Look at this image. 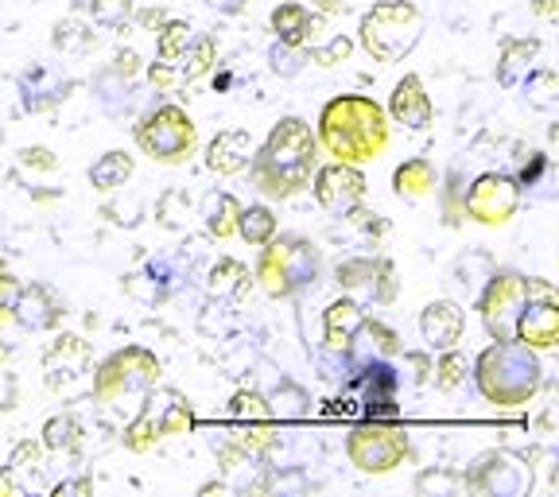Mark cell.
<instances>
[{"label":"cell","instance_id":"6da1fadb","mask_svg":"<svg viewBox=\"0 0 559 497\" xmlns=\"http://www.w3.org/2000/svg\"><path fill=\"white\" fill-rule=\"evenodd\" d=\"M314 140H319V152H326L331 159L361 167L384 156L389 140H393V121L373 97L338 94L323 105Z\"/></svg>","mask_w":559,"mask_h":497},{"label":"cell","instance_id":"7a4b0ae2","mask_svg":"<svg viewBox=\"0 0 559 497\" xmlns=\"http://www.w3.org/2000/svg\"><path fill=\"white\" fill-rule=\"evenodd\" d=\"M319 167V140L304 117H284L272 125L269 140L257 149L249 175L269 199H292L296 191L311 187V175Z\"/></svg>","mask_w":559,"mask_h":497},{"label":"cell","instance_id":"3957f363","mask_svg":"<svg viewBox=\"0 0 559 497\" xmlns=\"http://www.w3.org/2000/svg\"><path fill=\"white\" fill-rule=\"evenodd\" d=\"M471 374L478 393L498 409H521L540 393L544 384V366L536 358V350H528L516 339L493 342V346L481 350Z\"/></svg>","mask_w":559,"mask_h":497},{"label":"cell","instance_id":"277c9868","mask_svg":"<svg viewBox=\"0 0 559 497\" xmlns=\"http://www.w3.org/2000/svg\"><path fill=\"white\" fill-rule=\"evenodd\" d=\"M424 39V12L412 0H377L361 16L358 44L377 62H404Z\"/></svg>","mask_w":559,"mask_h":497},{"label":"cell","instance_id":"5b68a950","mask_svg":"<svg viewBox=\"0 0 559 497\" xmlns=\"http://www.w3.org/2000/svg\"><path fill=\"white\" fill-rule=\"evenodd\" d=\"M159 374H164V366H159V358L152 350L124 346V350H117V354H109V358L94 369L90 397H94L97 404H105V409L117 412V409H124V401H136V404L144 401L159 384Z\"/></svg>","mask_w":559,"mask_h":497},{"label":"cell","instance_id":"8992f818","mask_svg":"<svg viewBox=\"0 0 559 497\" xmlns=\"http://www.w3.org/2000/svg\"><path fill=\"white\" fill-rule=\"evenodd\" d=\"M194 428V412H191V401H187L179 389H164L156 384L140 409L132 412V419L124 424L121 431V443L124 451H152L159 439H171V436H187Z\"/></svg>","mask_w":559,"mask_h":497},{"label":"cell","instance_id":"52a82bcc","mask_svg":"<svg viewBox=\"0 0 559 497\" xmlns=\"http://www.w3.org/2000/svg\"><path fill=\"white\" fill-rule=\"evenodd\" d=\"M319 249L304 237H272L269 245H261V261H257L253 280H261V288L269 292L272 299H288L296 292L311 288L319 280Z\"/></svg>","mask_w":559,"mask_h":497},{"label":"cell","instance_id":"ba28073f","mask_svg":"<svg viewBox=\"0 0 559 497\" xmlns=\"http://www.w3.org/2000/svg\"><path fill=\"white\" fill-rule=\"evenodd\" d=\"M136 144L156 164H187L199 149V125L191 121L183 105H159L136 125Z\"/></svg>","mask_w":559,"mask_h":497},{"label":"cell","instance_id":"9c48e42d","mask_svg":"<svg viewBox=\"0 0 559 497\" xmlns=\"http://www.w3.org/2000/svg\"><path fill=\"white\" fill-rule=\"evenodd\" d=\"M412 454V439L393 419H366L346 436V459L361 474H393Z\"/></svg>","mask_w":559,"mask_h":497},{"label":"cell","instance_id":"30bf717a","mask_svg":"<svg viewBox=\"0 0 559 497\" xmlns=\"http://www.w3.org/2000/svg\"><path fill=\"white\" fill-rule=\"evenodd\" d=\"M481 311V327L489 331L493 342H509L516 334V319H521L524 304H528V276L521 272H493L481 296L474 299Z\"/></svg>","mask_w":559,"mask_h":497},{"label":"cell","instance_id":"8fae6325","mask_svg":"<svg viewBox=\"0 0 559 497\" xmlns=\"http://www.w3.org/2000/svg\"><path fill=\"white\" fill-rule=\"evenodd\" d=\"M463 489L481 497H524L533 489V466L513 451H486L466 466Z\"/></svg>","mask_w":559,"mask_h":497},{"label":"cell","instance_id":"7c38bea8","mask_svg":"<svg viewBox=\"0 0 559 497\" xmlns=\"http://www.w3.org/2000/svg\"><path fill=\"white\" fill-rule=\"evenodd\" d=\"M521 210V184L506 171H481L463 191V214L478 226H506Z\"/></svg>","mask_w":559,"mask_h":497},{"label":"cell","instance_id":"4fadbf2b","mask_svg":"<svg viewBox=\"0 0 559 497\" xmlns=\"http://www.w3.org/2000/svg\"><path fill=\"white\" fill-rule=\"evenodd\" d=\"M90 362H94V354H90L86 339H79V334H59V339L51 342V350L44 354L47 389H51V393H59V397L90 393L86 377L94 381V374H90Z\"/></svg>","mask_w":559,"mask_h":497},{"label":"cell","instance_id":"5bb4252c","mask_svg":"<svg viewBox=\"0 0 559 497\" xmlns=\"http://www.w3.org/2000/svg\"><path fill=\"white\" fill-rule=\"evenodd\" d=\"M311 187H314V202L326 214H338V218L346 210L361 206V199H366V175H361V167L338 164V159L314 167Z\"/></svg>","mask_w":559,"mask_h":497},{"label":"cell","instance_id":"9a60e30c","mask_svg":"<svg viewBox=\"0 0 559 497\" xmlns=\"http://www.w3.org/2000/svg\"><path fill=\"white\" fill-rule=\"evenodd\" d=\"M516 342H524L528 350H556L559 342V299H540L528 292L521 319H516Z\"/></svg>","mask_w":559,"mask_h":497},{"label":"cell","instance_id":"2e32d148","mask_svg":"<svg viewBox=\"0 0 559 497\" xmlns=\"http://www.w3.org/2000/svg\"><path fill=\"white\" fill-rule=\"evenodd\" d=\"M463 331H466V311H463V304H454V299H436V304H428L419 311V334H424L431 354L459 346Z\"/></svg>","mask_w":559,"mask_h":497},{"label":"cell","instance_id":"e0dca14e","mask_svg":"<svg viewBox=\"0 0 559 497\" xmlns=\"http://www.w3.org/2000/svg\"><path fill=\"white\" fill-rule=\"evenodd\" d=\"M384 114H389L393 125H404V129H412V132L431 129L436 109H431V97H428V90H424V82H419V74H404V79L396 82Z\"/></svg>","mask_w":559,"mask_h":497},{"label":"cell","instance_id":"ac0fdd59","mask_svg":"<svg viewBox=\"0 0 559 497\" xmlns=\"http://www.w3.org/2000/svg\"><path fill=\"white\" fill-rule=\"evenodd\" d=\"M253 156H257L253 132H249V129H226V132H218V137L210 140L206 167L214 175H241V171H249Z\"/></svg>","mask_w":559,"mask_h":497},{"label":"cell","instance_id":"d6986e66","mask_svg":"<svg viewBox=\"0 0 559 497\" xmlns=\"http://www.w3.org/2000/svg\"><path fill=\"white\" fill-rule=\"evenodd\" d=\"M12 315H16L32 334L55 331L62 319V304L47 284H20V296H16V304H12Z\"/></svg>","mask_w":559,"mask_h":497},{"label":"cell","instance_id":"ffe728a7","mask_svg":"<svg viewBox=\"0 0 559 497\" xmlns=\"http://www.w3.org/2000/svg\"><path fill=\"white\" fill-rule=\"evenodd\" d=\"M361 319H366V311H361L358 299H334L331 307L323 311V346L331 358H349V342H354V334H358Z\"/></svg>","mask_w":559,"mask_h":497},{"label":"cell","instance_id":"44dd1931","mask_svg":"<svg viewBox=\"0 0 559 497\" xmlns=\"http://www.w3.org/2000/svg\"><path fill=\"white\" fill-rule=\"evenodd\" d=\"M498 272V261L486 253V249H466L459 261L451 264V288L459 292V296L466 299V304H474V299L481 296V288L489 284V276Z\"/></svg>","mask_w":559,"mask_h":497},{"label":"cell","instance_id":"7402d4cb","mask_svg":"<svg viewBox=\"0 0 559 497\" xmlns=\"http://www.w3.org/2000/svg\"><path fill=\"white\" fill-rule=\"evenodd\" d=\"M401 334L393 331V327H384L381 319H361L358 334H354V342H349V354L358 362H389L401 354Z\"/></svg>","mask_w":559,"mask_h":497},{"label":"cell","instance_id":"603a6c76","mask_svg":"<svg viewBox=\"0 0 559 497\" xmlns=\"http://www.w3.org/2000/svg\"><path fill=\"white\" fill-rule=\"evenodd\" d=\"M544 44L536 39V35H528V39H506L501 44V55H498V82L501 86H521L528 74L536 70V59H540Z\"/></svg>","mask_w":559,"mask_h":497},{"label":"cell","instance_id":"cb8c5ba5","mask_svg":"<svg viewBox=\"0 0 559 497\" xmlns=\"http://www.w3.org/2000/svg\"><path fill=\"white\" fill-rule=\"evenodd\" d=\"M393 191H396V199H404V202H419V199H428V194H436L439 191L436 164L424 156L404 159V164L393 171Z\"/></svg>","mask_w":559,"mask_h":497},{"label":"cell","instance_id":"d4e9b609","mask_svg":"<svg viewBox=\"0 0 559 497\" xmlns=\"http://www.w3.org/2000/svg\"><path fill=\"white\" fill-rule=\"evenodd\" d=\"M199 218H202V226H206L210 237H218V241H229V237L237 234L241 202H237L229 191H206V194H202Z\"/></svg>","mask_w":559,"mask_h":497},{"label":"cell","instance_id":"484cf974","mask_svg":"<svg viewBox=\"0 0 559 497\" xmlns=\"http://www.w3.org/2000/svg\"><path fill=\"white\" fill-rule=\"evenodd\" d=\"M249 288H253V272L245 269L241 261H234V257H222V261L206 272V292H210V299H218V304L241 299Z\"/></svg>","mask_w":559,"mask_h":497},{"label":"cell","instance_id":"4316f807","mask_svg":"<svg viewBox=\"0 0 559 497\" xmlns=\"http://www.w3.org/2000/svg\"><path fill=\"white\" fill-rule=\"evenodd\" d=\"M132 171H136V159H132L129 152L114 149V152H105V156H97V164L90 167V187L102 194H114L129 184Z\"/></svg>","mask_w":559,"mask_h":497},{"label":"cell","instance_id":"83f0119b","mask_svg":"<svg viewBox=\"0 0 559 497\" xmlns=\"http://www.w3.org/2000/svg\"><path fill=\"white\" fill-rule=\"evenodd\" d=\"M269 24H272V32H276L280 44L304 47L307 32H311V12H307V4H299V0H284V4L272 9Z\"/></svg>","mask_w":559,"mask_h":497},{"label":"cell","instance_id":"f1b7e54d","mask_svg":"<svg viewBox=\"0 0 559 497\" xmlns=\"http://www.w3.org/2000/svg\"><path fill=\"white\" fill-rule=\"evenodd\" d=\"M272 443H276V424H272V419H264V424H241V419H237V428L222 431V447H234V451L249 454V459L264 454Z\"/></svg>","mask_w":559,"mask_h":497},{"label":"cell","instance_id":"f546056e","mask_svg":"<svg viewBox=\"0 0 559 497\" xmlns=\"http://www.w3.org/2000/svg\"><path fill=\"white\" fill-rule=\"evenodd\" d=\"M466 377H471V358H466L463 350L459 346L439 350L436 366H431V381H436L439 393H454V389H463Z\"/></svg>","mask_w":559,"mask_h":497},{"label":"cell","instance_id":"4dcf8cb0","mask_svg":"<svg viewBox=\"0 0 559 497\" xmlns=\"http://www.w3.org/2000/svg\"><path fill=\"white\" fill-rule=\"evenodd\" d=\"M214 62H218V39H214V35H194L191 47L183 51V62H179V70H183V86L206 79L210 70H214Z\"/></svg>","mask_w":559,"mask_h":497},{"label":"cell","instance_id":"1f68e13d","mask_svg":"<svg viewBox=\"0 0 559 497\" xmlns=\"http://www.w3.org/2000/svg\"><path fill=\"white\" fill-rule=\"evenodd\" d=\"M39 443L51 454H74L82 447V424L70 412H59V416H51L44 424V439Z\"/></svg>","mask_w":559,"mask_h":497},{"label":"cell","instance_id":"d6a6232c","mask_svg":"<svg viewBox=\"0 0 559 497\" xmlns=\"http://www.w3.org/2000/svg\"><path fill=\"white\" fill-rule=\"evenodd\" d=\"M269 409H272V419H304L307 412H311V397H307L304 384L280 381L269 393Z\"/></svg>","mask_w":559,"mask_h":497},{"label":"cell","instance_id":"836d02e7","mask_svg":"<svg viewBox=\"0 0 559 497\" xmlns=\"http://www.w3.org/2000/svg\"><path fill=\"white\" fill-rule=\"evenodd\" d=\"M237 234H241L249 245H257V249H261V245H269L272 237H276V214H272L269 206H261V202H257V206H241Z\"/></svg>","mask_w":559,"mask_h":497},{"label":"cell","instance_id":"e575fe53","mask_svg":"<svg viewBox=\"0 0 559 497\" xmlns=\"http://www.w3.org/2000/svg\"><path fill=\"white\" fill-rule=\"evenodd\" d=\"M521 90H524V102L533 105V109H556V102H559V74L556 70H548V67H536L528 79L521 82Z\"/></svg>","mask_w":559,"mask_h":497},{"label":"cell","instance_id":"d590c367","mask_svg":"<svg viewBox=\"0 0 559 497\" xmlns=\"http://www.w3.org/2000/svg\"><path fill=\"white\" fill-rule=\"evenodd\" d=\"M373 272H377V257H346V261H338V269H334V284H338L342 292H369Z\"/></svg>","mask_w":559,"mask_h":497},{"label":"cell","instance_id":"8d00e7d4","mask_svg":"<svg viewBox=\"0 0 559 497\" xmlns=\"http://www.w3.org/2000/svg\"><path fill=\"white\" fill-rule=\"evenodd\" d=\"M229 416L241 419V424H264V419H272L269 397L257 393V389H237L229 397Z\"/></svg>","mask_w":559,"mask_h":497},{"label":"cell","instance_id":"74e56055","mask_svg":"<svg viewBox=\"0 0 559 497\" xmlns=\"http://www.w3.org/2000/svg\"><path fill=\"white\" fill-rule=\"evenodd\" d=\"M194 32L187 20H164V27H159V39H156V51L159 59L175 62V59H183V51L191 47Z\"/></svg>","mask_w":559,"mask_h":497},{"label":"cell","instance_id":"f35d334b","mask_svg":"<svg viewBox=\"0 0 559 497\" xmlns=\"http://www.w3.org/2000/svg\"><path fill=\"white\" fill-rule=\"evenodd\" d=\"M44 454H47L44 443H32V439H24V443H16V451H12L9 474L16 482H32L35 474H44Z\"/></svg>","mask_w":559,"mask_h":497},{"label":"cell","instance_id":"ab89813d","mask_svg":"<svg viewBox=\"0 0 559 497\" xmlns=\"http://www.w3.org/2000/svg\"><path fill=\"white\" fill-rule=\"evenodd\" d=\"M307 62H311V55H307V47L280 44V39L269 47V67H272V74H280V79H296V74H304Z\"/></svg>","mask_w":559,"mask_h":497},{"label":"cell","instance_id":"60d3db41","mask_svg":"<svg viewBox=\"0 0 559 497\" xmlns=\"http://www.w3.org/2000/svg\"><path fill=\"white\" fill-rule=\"evenodd\" d=\"M51 44H55V51H62V55H82L94 47V32H90L86 24H79V20H59Z\"/></svg>","mask_w":559,"mask_h":497},{"label":"cell","instance_id":"b9f144b4","mask_svg":"<svg viewBox=\"0 0 559 497\" xmlns=\"http://www.w3.org/2000/svg\"><path fill=\"white\" fill-rule=\"evenodd\" d=\"M187 214H191V202H187V191L179 187H167L156 199V222L167 229H187Z\"/></svg>","mask_w":559,"mask_h":497},{"label":"cell","instance_id":"7bdbcfd3","mask_svg":"<svg viewBox=\"0 0 559 497\" xmlns=\"http://www.w3.org/2000/svg\"><path fill=\"white\" fill-rule=\"evenodd\" d=\"M132 16H136V4H132V0H90V20H94L97 27L117 32V27L132 24Z\"/></svg>","mask_w":559,"mask_h":497},{"label":"cell","instance_id":"ee69618b","mask_svg":"<svg viewBox=\"0 0 559 497\" xmlns=\"http://www.w3.org/2000/svg\"><path fill=\"white\" fill-rule=\"evenodd\" d=\"M459 489H463V474L447 471V466H428L416 478V494L424 497H454Z\"/></svg>","mask_w":559,"mask_h":497},{"label":"cell","instance_id":"f6af8a7d","mask_svg":"<svg viewBox=\"0 0 559 497\" xmlns=\"http://www.w3.org/2000/svg\"><path fill=\"white\" fill-rule=\"evenodd\" d=\"M311 55L319 67H338V62H346L349 55H354V39L349 35H331V39H323L319 47H311Z\"/></svg>","mask_w":559,"mask_h":497},{"label":"cell","instance_id":"bcb514c9","mask_svg":"<svg viewBox=\"0 0 559 497\" xmlns=\"http://www.w3.org/2000/svg\"><path fill=\"white\" fill-rule=\"evenodd\" d=\"M396 269L393 261H384V257H377V272H373V284H369V296H373V304H393L396 299Z\"/></svg>","mask_w":559,"mask_h":497},{"label":"cell","instance_id":"7dc6e473","mask_svg":"<svg viewBox=\"0 0 559 497\" xmlns=\"http://www.w3.org/2000/svg\"><path fill=\"white\" fill-rule=\"evenodd\" d=\"M27 327L20 323L12 311H0V362H9L12 354L20 350V342H24Z\"/></svg>","mask_w":559,"mask_h":497},{"label":"cell","instance_id":"c3c4849f","mask_svg":"<svg viewBox=\"0 0 559 497\" xmlns=\"http://www.w3.org/2000/svg\"><path fill=\"white\" fill-rule=\"evenodd\" d=\"M20 167L24 171H39V175H51L59 167V156L44 144H32V149H20Z\"/></svg>","mask_w":559,"mask_h":497},{"label":"cell","instance_id":"681fc988","mask_svg":"<svg viewBox=\"0 0 559 497\" xmlns=\"http://www.w3.org/2000/svg\"><path fill=\"white\" fill-rule=\"evenodd\" d=\"M148 82L156 90H175V86H183V70L175 67V62L159 59V62H152V67H148Z\"/></svg>","mask_w":559,"mask_h":497},{"label":"cell","instance_id":"f907efd6","mask_svg":"<svg viewBox=\"0 0 559 497\" xmlns=\"http://www.w3.org/2000/svg\"><path fill=\"white\" fill-rule=\"evenodd\" d=\"M124 292H129L132 299H140V304H156L159 299V284L152 276H144V272L124 276Z\"/></svg>","mask_w":559,"mask_h":497},{"label":"cell","instance_id":"816d5d0a","mask_svg":"<svg viewBox=\"0 0 559 497\" xmlns=\"http://www.w3.org/2000/svg\"><path fill=\"white\" fill-rule=\"evenodd\" d=\"M401 354H404V362L412 366V381H416V384L431 381V366H436V362H431L424 350H401Z\"/></svg>","mask_w":559,"mask_h":497},{"label":"cell","instance_id":"f5cc1de1","mask_svg":"<svg viewBox=\"0 0 559 497\" xmlns=\"http://www.w3.org/2000/svg\"><path fill=\"white\" fill-rule=\"evenodd\" d=\"M16 401H20V384H16V377L4 369V362H0V412L16 409Z\"/></svg>","mask_w":559,"mask_h":497},{"label":"cell","instance_id":"db71d44e","mask_svg":"<svg viewBox=\"0 0 559 497\" xmlns=\"http://www.w3.org/2000/svg\"><path fill=\"white\" fill-rule=\"evenodd\" d=\"M109 74H117V79H136V74H140V55L136 51H117Z\"/></svg>","mask_w":559,"mask_h":497},{"label":"cell","instance_id":"11a10c76","mask_svg":"<svg viewBox=\"0 0 559 497\" xmlns=\"http://www.w3.org/2000/svg\"><path fill=\"white\" fill-rule=\"evenodd\" d=\"M16 296H20V280L12 276V272L0 269V311H12Z\"/></svg>","mask_w":559,"mask_h":497},{"label":"cell","instance_id":"9f6ffc18","mask_svg":"<svg viewBox=\"0 0 559 497\" xmlns=\"http://www.w3.org/2000/svg\"><path fill=\"white\" fill-rule=\"evenodd\" d=\"M311 4L323 12V16H346L349 12V0H311Z\"/></svg>","mask_w":559,"mask_h":497},{"label":"cell","instance_id":"6f0895ef","mask_svg":"<svg viewBox=\"0 0 559 497\" xmlns=\"http://www.w3.org/2000/svg\"><path fill=\"white\" fill-rule=\"evenodd\" d=\"M533 4V12L540 20H556L559 16V0H528Z\"/></svg>","mask_w":559,"mask_h":497},{"label":"cell","instance_id":"680465c9","mask_svg":"<svg viewBox=\"0 0 559 497\" xmlns=\"http://www.w3.org/2000/svg\"><path fill=\"white\" fill-rule=\"evenodd\" d=\"M210 9H218V12H226V16H237V12H245V4L249 0H206Z\"/></svg>","mask_w":559,"mask_h":497},{"label":"cell","instance_id":"91938a15","mask_svg":"<svg viewBox=\"0 0 559 497\" xmlns=\"http://www.w3.org/2000/svg\"><path fill=\"white\" fill-rule=\"evenodd\" d=\"M90 489H94V482L90 478H79V482H62V486H55V494H90Z\"/></svg>","mask_w":559,"mask_h":497},{"label":"cell","instance_id":"94428289","mask_svg":"<svg viewBox=\"0 0 559 497\" xmlns=\"http://www.w3.org/2000/svg\"><path fill=\"white\" fill-rule=\"evenodd\" d=\"M20 494V482L9 474V466H0V497H16Z\"/></svg>","mask_w":559,"mask_h":497},{"label":"cell","instance_id":"6125c7cd","mask_svg":"<svg viewBox=\"0 0 559 497\" xmlns=\"http://www.w3.org/2000/svg\"><path fill=\"white\" fill-rule=\"evenodd\" d=\"M132 20H140L144 27H164V9H144V12H136Z\"/></svg>","mask_w":559,"mask_h":497},{"label":"cell","instance_id":"be15d7a7","mask_svg":"<svg viewBox=\"0 0 559 497\" xmlns=\"http://www.w3.org/2000/svg\"><path fill=\"white\" fill-rule=\"evenodd\" d=\"M0 140H4V129H0Z\"/></svg>","mask_w":559,"mask_h":497}]
</instances>
